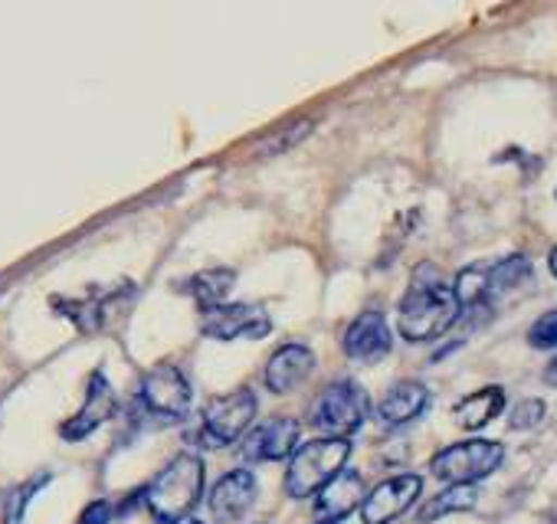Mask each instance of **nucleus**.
Wrapping results in <instances>:
<instances>
[{
  "instance_id": "f257e3e1",
  "label": "nucleus",
  "mask_w": 557,
  "mask_h": 524,
  "mask_svg": "<svg viewBox=\"0 0 557 524\" xmlns=\"http://www.w3.org/2000/svg\"><path fill=\"white\" fill-rule=\"evenodd\" d=\"M462 309L456 302L453 286L443 279V273L430 262L413 273L407 296L400 299V312H397V328L407 341L423 345V341H436L443 332H449L459 322Z\"/></svg>"
},
{
  "instance_id": "f03ea898",
  "label": "nucleus",
  "mask_w": 557,
  "mask_h": 524,
  "mask_svg": "<svg viewBox=\"0 0 557 524\" xmlns=\"http://www.w3.org/2000/svg\"><path fill=\"white\" fill-rule=\"evenodd\" d=\"M200 495H203V459L197 452H181L148 485L145 504L161 524H177L194 511Z\"/></svg>"
},
{
  "instance_id": "7ed1b4c3",
  "label": "nucleus",
  "mask_w": 557,
  "mask_h": 524,
  "mask_svg": "<svg viewBox=\"0 0 557 524\" xmlns=\"http://www.w3.org/2000/svg\"><path fill=\"white\" fill-rule=\"evenodd\" d=\"M528 276H531V262L524 255H505L498 262H488V266L462 270L453 283V292L462 312H479V309H492Z\"/></svg>"
},
{
  "instance_id": "20e7f679",
  "label": "nucleus",
  "mask_w": 557,
  "mask_h": 524,
  "mask_svg": "<svg viewBox=\"0 0 557 524\" xmlns=\"http://www.w3.org/2000/svg\"><path fill=\"white\" fill-rule=\"evenodd\" d=\"M351 459L348 439H312L296 449L289 469H286V495L289 498H312L319 495L338 472H345V462Z\"/></svg>"
},
{
  "instance_id": "39448f33",
  "label": "nucleus",
  "mask_w": 557,
  "mask_h": 524,
  "mask_svg": "<svg viewBox=\"0 0 557 524\" xmlns=\"http://www.w3.org/2000/svg\"><path fill=\"white\" fill-rule=\"evenodd\" d=\"M368 413H371L368 390H361L355 380H338L322 390L309 420L319 433H329V439H348L364 426Z\"/></svg>"
},
{
  "instance_id": "423d86ee",
  "label": "nucleus",
  "mask_w": 557,
  "mask_h": 524,
  "mask_svg": "<svg viewBox=\"0 0 557 524\" xmlns=\"http://www.w3.org/2000/svg\"><path fill=\"white\" fill-rule=\"evenodd\" d=\"M505 462V446L495 439H466L453 442L443 452L433 456L430 469L446 485H475L479 478H488Z\"/></svg>"
},
{
  "instance_id": "0eeeda50",
  "label": "nucleus",
  "mask_w": 557,
  "mask_h": 524,
  "mask_svg": "<svg viewBox=\"0 0 557 524\" xmlns=\"http://www.w3.org/2000/svg\"><path fill=\"white\" fill-rule=\"evenodd\" d=\"M256 410H259V400H256V394L249 387L213 397L203 407V426H200L203 446H230V442H236L249 429V423L256 420Z\"/></svg>"
},
{
  "instance_id": "6e6552de",
  "label": "nucleus",
  "mask_w": 557,
  "mask_h": 524,
  "mask_svg": "<svg viewBox=\"0 0 557 524\" xmlns=\"http://www.w3.org/2000/svg\"><path fill=\"white\" fill-rule=\"evenodd\" d=\"M138 397H141V407L164 420V423H177L187 416L190 410V400H194V390H190V380L184 377L181 367L174 364H158L154 371H148L141 377V387H138Z\"/></svg>"
},
{
  "instance_id": "1a4fd4ad",
  "label": "nucleus",
  "mask_w": 557,
  "mask_h": 524,
  "mask_svg": "<svg viewBox=\"0 0 557 524\" xmlns=\"http://www.w3.org/2000/svg\"><path fill=\"white\" fill-rule=\"evenodd\" d=\"M200 332L213 341H259L272 332V322L265 315V309L259 305H246V302H233V305H216L207 309L200 319Z\"/></svg>"
},
{
  "instance_id": "9d476101",
  "label": "nucleus",
  "mask_w": 557,
  "mask_h": 524,
  "mask_svg": "<svg viewBox=\"0 0 557 524\" xmlns=\"http://www.w3.org/2000/svg\"><path fill=\"white\" fill-rule=\"evenodd\" d=\"M423 491V478L420 475H394L387 482H381L377 488H371L361 501V521L364 524H391L397 521L404 511H410L417 504Z\"/></svg>"
},
{
  "instance_id": "9b49d317",
  "label": "nucleus",
  "mask_w": 557,
  "mask_h": 524,
  "mask_svg": "<svg viewBox=\"0 0 557 524\" xmlns=\"http://www.w3.org/2000/svg\"><path fill=\"white\" fill-rule=\"evenodd\" d=\"M132 296L135 286L119 283L115 289H92L86 299H53V309H60V315H66L79 332H99L106 328L109 315L122 309Z\"/></svg>"
},
{
  "instance_id": "f8f14e48",
  "label": "nucleus",
  "mask_w": 557,
  "mask_h": 524,
  "mask_svg": "<svg viewBox=\"0 0 557 524\" xmlns=\"http://www.w3.org/2000/svg\"><path fill=\"white\" fill-rule=\"evenodd\" d=\"M296 442H299V423L289 416H272L246 433L243 459L246 462H278V459L293 456Z\"/></svg>"
},
{
  "instance_id": "ddd939ff",
  "label": "nucleus",
  "mask_w": 557,
  "mask_h": 524,
  "mask_svg": "<svg viewBox=\"0 0 557 524\" xmlns=\"http://www.w3.org/2000/svg\"><path fill=\"white\" fill-rule=\"evenodd\" d=\"M115 407H119V400H115V390H112L109 377H106L102 371H96V374L89 377V384H86V403H83V410H79L73 420H66L63 429H60L63 439H70V442L86 439V436L96 433L106 420L115 416Z\"/></svg>"
},
{
  "instance_id": "4468645a",
  "label": "nucleus",
  "mask_w": 557,
  "mask_h": 524,
  "mask_svg": "<svg viewBox=\"0 0 557 524\" xmlns=\"http://www.w3.org/2000/svg\"><path fill=\"white\" fill-rule=\"evenodd\" d=\"M391 348H394V335L381 312H361L345 332V354L355 361L374 364V361L387 358Z\"/></svg>"
},
{
  "instance_id": "2eb2a0df",
  "label": "nucleus",
  "mask_w": 557,
  "mask_h": 524,
  "mask_svg": "<svg viewBox=\"0 0 557 524\" xmlns=\"http://www.w3.org/2000/svg\"><path fill=\"white\" fill-rule=\"evenodd\" d=\"M252 501H256V475L249 469H233L210 488V511L223 524L239 521L252 508Z\"/></svg>"
},
{
  "instance_id": "dca6fc26",
  "label": "nucleus",
  "mask_w": 557,
  "mask_h": 524,
  "mask_svg": "<svg viewBox=\"0 0 557 524\" xmlns=\"http://www.w3.org/2000/svg\"><path fill=\"white\" fill-rule=\"evenodd\" d=\"M364 495H368V491H364V475L355 472V469H345V472H338V475L319 491L315 511H319L322 521H338V524H342V517H348L355 508H361Z\"/></svg>"
},
{
  "instance_id": "f3484780",
  "label": "nucleus",
  "mask_w": 557,
  "mask_h": 524,
  "mask_svg": "<svg viewBox=\"0 0 557 524\" xmlns=\"http://www.w3.org/2000/svg\"><path fill=\"white\" fill-rule=\"evenodd\" d=\"M315 367V354L306 345H283L265 364V387L272 394L296 390Z\"/></svg>"
},
{
  "instance_id": "a211bd4d",
  "label": "nucleus",
  "mask_w": 557,
  "mask_h": 524,
  "mask_svg": "<svg viewBox=\"0 0 557 524\" xmlns=\"http://www.w3.org/2000/svg\"><path fill=\"white\" fill-rule=\"evenodd\" d=\"M426 407H430V390L420 380H400L377 403V416L387 426H404V423L417 420Z\"/></svg>"
},
{
  "instance_id": "6ab92c4d",
  "label": "nucleus",
  "mask_w": 557,
  "mask_h": 524,
  "mask_svg": "<svg viewBox=\"0 0 557 524\" xmlns=\"http://www.w3.org/2000/svg\"><path fill=\"white\" fill-rule=\"evenodd\" d=\"M505 410V390L502 387H482L469 397H462L453 407V416L462 429H482Z\"/></svg>"
},
{
  "instance_id": "aec40b11",
  "label": "nucleus",
  "mask_w": 557,
  "mask_h": 524,
  "mask_svg": "<svg viewBox=\"0 0 557 524\" xmlns=\"http://www.w3.org/2000/svg\"><path fill=\"white\" fill-rule=\"evenodd\" d=\"M233 283H236V273L233 270H207V273L190 276L181 289L207 312V309L226 305V296H230Z\"/></svg>"
},
{
  "instance_id": "412c9836",
  "label": "nucleus",
  "mask_w": 557,
  "mask_h": 524,
  "mask_svg": "<svg viewBox=\"0 0 557 524\" xmlns=\"http://www.w3.org/2000/svg\"><path fill=\"white\" fill-rule=\"evenodd\" d=\"M479 501V488L475 485H449L446 491H440L436 498H430L420 511V521H436L443 514H456V511H469Z\"/></svg>"
},
{
  "instance_id": "4be33fe9",
  "label": "nucleus",
  "mask_w": 557,
  "mask_h": 524,
  "mask_svg": "<svg viewBox=\"0 0 557 524\" xmlns=\"http://www.w3.org/2000/svg\"><path fill=\"white\" fill-rule=\"evenodd\" d=\"M47 482H50V475H37V478H30L27 485L14 488V491L8 495V504H4V524H24V514H27L30 498H34Z\"/></svg>"
},
{
  "instance_id": "5701e85b",
  "label": "nucleus",
  "mask_w": 557,
  "mask_h": 524,
  "mask_svg": "<svg viewBox=\"0 0 557 524\" xmlns=\"http://www.w3.org/2000/svg\"><path fill=\"white\" fill-rule=\"evenodd\" d=\"M528 345L537 348V351H554L557 348V309L534 319V325L528 328Z\"/></svg>"
},
{
  "instance_id": "b1692460",
  "label": "nucleus",
  "mask_w": 557,
  "mask_h": 524,
  "mask_svg": "<svg viewBox=\"0 0 557 524\" xmlns=\"http://www.w3.org/2000/svg\"><path fill=\"white\" fill-rule=\"evenodd\" d=\"M544 413H547V407H544V400H521L511 413H508V426L511 429H534L541 420H544Z\"/></svg>"
},
{
  "instance_id": "393cba45",
  "label": "nucleus",
  "mask_w": 557,
  "mask_h": 524,
  "mask_svg": "<svg viewBox=\"0 0 557 524\" xmlns=\"http://www.w3.org/2000/svg\"><path fill=\"white\" fill-rule=\"evenodd\" d=\"M109 521H112V504L109 501H92L79 517V524H109Z\"/></svg>"
},
{
  "instance_id": "a878e982",
  "label": "nucleus",
  "mask_w": 557,
  "mask_h": 524,
  "mask_svg": "<svg viewBox=\"0 0 557 524\" xmlns=\"http://www.w3.org/2000/svg\"><path fill=\"white\" fill-rule=\"evenodd\" d=\"M544 384H550V387H557V358L544 367Z\"/></svg>"
},
{
  "instance_id": "bb28decb",
  "label": "nucleus",
  "mask_w": 557,
  "mask_h": 524,
  "mask_svg": "<svg viewBox=\"0 0 557 524\" xmlns=\"http://www.w3.org/2000/svg\"><path fill=\"white\" fill-rule=\"evenodd\" d=\"M547 266H550V276H557V246L550 249V259H547Z\"/></svg>"
},
{
  "instance_id": "cd10ccee",
  "label": "nucleus",
  "mask_w": 557,
  "mask_h": 524,
  "mask_svg": "<svg viewBox=\"0 0 557 524\" xmlns=\"http://www.w3.org/2000/svg\"><path fill=\"white\" fill-rule=\"evenodd\" d=\"M177 524H207V521H197V517H184V521H177Z\"/></svg>"
},
{
  "instance_id": "c85d7f7f",
  "label": "nucleus",
  "mask_w": 557,
  "mask_h": 524,
  "mask_svg": "<svg viewBox=\"0 0 557 524\" xmlns=\"http://www.w3.org/2000/svg\"><path fill=\"white\" fill-rule=\"evenodd\" d=\"M319 524H338V521H319Z\"/></svg>"
}]
</instances>
